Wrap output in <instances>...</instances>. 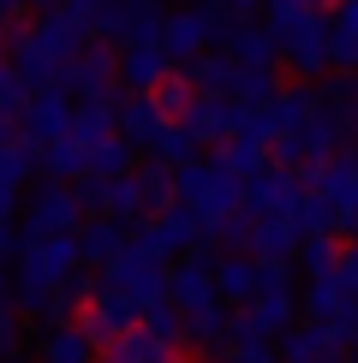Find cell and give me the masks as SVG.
<instances>
[{
    "mask_svg": "<svg viewBox=\"0 0 358 363\" xmlns=\"http://www.w3.org/2000/svg\"><path fill=\"white\" fill-rule=\"evenodd\" d=\"M149 149H156V161H161V167H185V161L197 155V143L185 138V125H161Z\"/></svg>",
    "mask_w": 358,
    "mask_h": 363,
    "instance_id": "obj_38",
    "label": "cell"
},
{
    "mask_svg": "<svg viewBox=\"0 0 358 363\" xmlns=\"http://www.w3.org/2000/svg\"><path fill=\"white\" fill-rule=\"evenodd\" d=\"M161 125H168V119L156 113V101H149V96H119V108H114V138H119V143L149 149Z\"/></svg>",
    "mask_w": 358,
    "mask_h": 363,
    "instance_id": "obj_18",
    "label": "cell"
},
{
    "mask_svg": "<svg viewBox=\"0 0 358 363\" xmlns=\"http://www.w3.org/2000/svg\"><path fill=\"white\" fill-rule=\"evenodd\" d=\"M18 215H24V226H18L24 238H60V233H78V220H84L78 203H72V191L54 185V179H42V185L24 196Z\"/></svg>",
    "mask_w": 358,
    "mask_h": 363,
    "instance_id": "obj_7",
    "label": "cell"
},
{
    "mask_svg": "<svg viewBox=\"0 0 358 363\" xmlns=\"http://www.w3.org/2000/svg\"><path fill=\"white\" fill-rule=\"evenodd\" d=\"M0 363H30V357H24V352H12V357H0Z\"/></svg>",
    "mask_w": 358,
    "mask_h": 363,
    "instance_id": "obj_54",
    "label": "cell"
},
{
    "mask_svg": "<svg viewBox=\"0 0 358 363\" xmlns=\"http://www.w3.org/2000/svg\"><path fill=\"white\" fill-rule=\"evenodd\" d=\"M96 280L114 286V292H126L131 304H138V315H143L149 304H161V298H168V262H156L138 238H126V245H119L108 262L96 268Z\"/></svg>",
    "mask_w": 358,
    "mask_h": 363,
    "instance_id": "obj_2",
    "label": "cell"
},
{
    "mask_svg": "<svg viewBox=\"0 0 358 363\" xmlns=\"http://www.w3.org/2000/svg\"><path fill=\"white\" fill-rule=\"evenodd\" d=\"M161 363H179V357H173V352H168V357H161Z\"/></svg>",
    "mask_w": 358,
    "mask_h": 363,
    "instance_id": "obj_58",
    "label": "cell"
},
{
    "mask_svg": "<svg viewBox=\"0 0 358 363\" xmlns=\"http://www.w3.org/2000/svg\"><path fill=\"white\" fill-rule=\"evenodd\" d=\"M322 363H347V352H335V357H322Z\"/></svg>",
    "mask_w": 358,
    "mask_h": 363,
    "instance_id": "obj_55",
    "label": "cell"
},
{
    "mask_svg": "<svg viewBox=\"0 0 358 363\" xmlns=\"http://www.w3.org/2000/svg\"><path fill=\"white\" fill-rule=\"evenodd\" d=\"M18 340H24L18 310H6V304H0V357H12V352H18Z\"/></svg>",
    "mask_w": 358,
    "mask_h": 363,
    "instance_id": "obj_48",
    "label": "cell"
},
{
    "mask_svg": "<svg viewBox=\"0 0 358 363\" xmlns=\"http://www.w3.org/2000/svg\"><path fill=\"white\" fill-rule=\"evenodd\" d=\"M54 89H60V96H78V101L114 89V48H108V42H84V48L54 72Z\"/></svg>",
    "mask_w": 358,
    "mask_h": 363,
    "instance_id": "obj_8",
    "label": "cell"
},
{
    "mask_svg": "<svg viewBox=\"0 0 358 363\" xmlns=\"http://www.w3.org/2000/svg\"><path fill=\"white\" fill-rule=\"evenodd\" d=\"M233 340V310L227 304H197V310H185V345H197V352H221V345Z\"/></svg>",
    "mask_w": 358,
    "mask_h": 363,
    "instance_id": "obj_20",
    "label": "cell"
},
{
    "mask_svg": "<svg viewBox=\"0 0 358 363\" xmlns=\"http://www.w3.org/2000/svg\"><path fill=\"white\" fill-rule=\"evenodd\" d=\"M149 101H156V113L161 119H168V125H173V119H185V108H191V84H185V72H168V78H161L156 89H149Z\"/></svg>",
    "mask_w": 358,
    "mask_h": 363,
    "instance_id": "obj_36",
    "label": "cell"
},
{
    "mask_svg": "<svg viewBox=\"0 0 358 363\" xmlns=\"http://www.w3.org/2000/svg\"><path fill=\"white\" fill-rule=\"evenodd\" d=\"M24 30H30V42H36V54L48 60L54 72H60V66H66V60H72V54H78L84 42H90L84 30H78V24H66L60 12H36V24H24Z\"/></svg>",
    "mask_w": 358,
    "mask_h": 363,
    "instance_id": "obj_15",
    "label": "cell"
},
{
    "mask_svg": "<svg viewBox=\"0 0 358 363\" xmlns=\"http://www.w3.org/2000/svg\"><path fill=\"white\" fill-rule=\"evenodd\" d=\"M221 54H227L233 66H275V36H268V24H251V18H239L233 42H227Z\"/></svg>",
    "mask_w": 358,
    "mask_h": 363,
    "instance_id": "obj_26",
    "label": "cell"
},
{
    "mask_svg": "<svg viewBox=\"0 0 358 363\" xmlns=\"http://www.w3.org/2000/svg\"><path fill=\"white\" fill-rule=\"evenodd\" d=\"M227 363H275V345H263V340H233V345H227Z\"/></svg>",
    "mask_w": 358,
    "mask_h": 363,
    "instance_id": "obj_47",
    "label": "cell"
},
{
    "mask_svg": "<svg viewBox=\"0 0 358 363\" xmlns=\"http://www.w3.org/2000/svg\"><path fill=\"white\" fill-rule=\"evenodd\" d=\"M185 72V84H191V96H215V101H227V89H233V60L227 54H215V48H203L191 66H179Z\"/></svg>",
    "mask_w": 358,
    "mask_h": 363,
    "instance_id": "obj_22",
    "label": "cell"
},
{
    "mask_svg": "<svg viewBox=\"0 0 358 363\" xmlns=\"http://www.w3.org/2000/svg\"><path fill=\"white\" fill-rule=\"evenodd\" d=\"M328 30H347V36H358V0H335V18H328Z\"/></svg>",
    "mask_w": 358,
    "mask_h": 363,
    "instance_id": "obj_50",
    "label": "cell"
},
{
    "mask_svg": "<svg viewBox=\"0 0 358 363\" xmlns=\"http://www.w3.org/2000/svg\"><path fill=\"white\" fill-rule=\"evenodd\" d=\"M352 96H358V66H352Z\"/></svg>",
    "mask_w": 358,
    "mask_h": 363,
    "instance_id": "obj_56",
    "label": "cell"
},
{
    "mask_svg": "<svg viewBox=\"0 0 358 363\" xmlns=\"http://www.w3.org/2000/svg\"><path fill=\"white\" fill-rule=\"evenodd\" d=\"M268 36H275V60H287V72H298V78H317V72L328 66V12H298V18L287 24H268Z\"/></svg>",
    "mask_w": 358,
    "mask_h": 363,
    "instance_id": "obj_5",
    "label": "cell"
},
{
    "mask_svg": "<svg viewBox=\"0 0 358 363\" xmlns=\"http://www.w3.org/2000/svg\"><path fill=\"white\" fill-rule=\"evenodd\" d=\"M203 42H209V48H227V42H233V30H239V12H227V6H221V0H203Z\"/></svg>",
    "mask_w": 358,
    "mask_h": 363,
    "instance_id": "obj_39",
    "label": "cell"
},
{
    "mask_svg": "<svg viewBox=\"0 0 358 363\" xmlns=\"http://www.w3.org/2000/svg\"><path fill=\"white\" fill-rule=\"evenodd\" d=\"M126 226L119 220H108V215H96V220H78V233H72V245H78V268H90V274H96L102 262H108V256L126 245Z\"/></svg>",
    "mask_w": 358,
    "mask_h": 363,
    "instance_id": "obj_19",
    "label": "cell"
},
{
    "mask_svg": "<svg viewBox=\"0 0 358 363\" xmlns=\"http://www.w3.org/2000/svg\"><path fill=\"white\" fill-rule=\"evenodd\" d=\"M24 101H30V89L18 84V72H12V66H0V113H6V119H18V113H24Z\"/></svg>",
    "mask_w": 358,
    "mask_h": 363,
    "instance_id": "obj_42",
    "label": "cell"
},
{
    "mask_svg": "<svg viewBox=\"0 0 358 363\" xmlns=\"http://www.w3.org/2000/svg\"><path fill=\"white\" fill-rule=\"evenodd\" d=\"M54 292H60V298H66V304H72V310H78V304H90V298H96V292H102V280H96V274H90V268H72V274H66V280H60V286H54Z\"/></svg>",
    "mask_w": 358,
    "mask_h": 363,
    "instance_id": "obj_40",
    "label": "cell"
},
{
    "mask_svg": "<svg viewBox=\"0 0 358 363\" xmlns=\"http://www.w3.org/2000/svg\"><path fill=\"white\" fill-rule=\"evenodd\" d=\"M287 226L298 238H317V233H335V215H328V203L317 191H298L293 196V208H287Z\"/></svg>",
    "mask_w": 358,
    "mask_h": 363,
    "instance_id": "obj_31",
    "label": "cell"
},
{
    "mask_svg": "<svg viewBox=\"0 0 358 363\" xmlns=\"http://www.w3.org/2000/svg\"><path fill=\"white\" fill-rule=\"evenodd\" d=\"M0 143H18V119H6V113H0Z\"/></svg>",
    "mask_w": 358,
    "mask_h": 363,
    "instance_id": "obj_52",
    "label": "cell"
},
{
    "mask_svg": "<svg viewBox=\"0 0 358 363\" xmlns=\"http://www.w3.org/2000/svg\"><path fill=\"white\" fill-rule=\"evenodd\" d=\"M66 191H72V203H78V215H84V220H96V215H102V179H90V173H84V179H72Z\"/></svg>",
    "mask_w": 358,
    "mask_h": 363,
    "instance_id": "obj_43",
    "label": "cell"
},
{
    "mask_svg": "<svg viewBox=\"0 0 358 363\" xmlns=\"http://www.w3.org/2000/svg\"><path fill=\"white\" fill-rule=\"evenodd\" d=\"M209 286H215V304L245 310L251 298H257V262H251V256H239V250L215 256V262H209Z\"/></svg>",
    "mask_w": 358,
    "mask_h": 363,
    "instance_id": "obj_13",
    "label": "cell"
},
{
    "mask_svg": "<svg viewBox=\"0 0 358 363\" xmlns=\"http://www.w3.org/2000/svg\"><path fill=\"white\" fill-rule=\"evenodd\" d=\"M352 334H358V304H352Z\"/></svg>",
    "mask_w": 358,
    "mask_h": 363,
    "instance_id": "obj_57",
    "label": "cell"
},
{
    "mask_svg": "<svg viewBox=\"0 0 358 363\" xmlns=\"http://www.w3.org/2000/svg\"><path fill=\"white\" fill-rule=\"evenodd\" d=\"M293 250H298V233L287 220H251V238H245L251 262H293Z\"/></svg>",
    "mask_w": 358,
    "mask_h": 363,
    "instance_id": "obj_24",
    "label": "cell"
},
{
    "mask_svg": "<svg viewBox=\"0 0 358 363\" xmlns=\"http://www.w3.org/2000/svg\"><path fill=\"white\" fill-rule=\"evenodd\" d=\"M36 173V149L30 143H0V191H18Z\"/></svg>",
    "mask_w": 358,
    "mask_h": 363,
    "instance_id": "obj_37",
    "label": "cell"
},
{
    "mask_svg": "<svg viewBox=\"0 0 358 363\" xmlns=\"http://www.w3.org/2000/svg\"><path fill=\"white\" fill-rule=\"evenodd\" d=\"M24 6H36V12H54V6H60V0H24Z\"/></svg>",
    "mask_w": 358,
    "mask_h": 363,
    "instance_id": "obj_53",
    "label": "cell"
},
{
    "mask_svg": "<svg viewBox=\"0 0 358 363\" xmlns=\"http://www.w3.org/2000/svg\"><path fill=\"white\" fill-rule=\"evenodd\" d=\"M173 125H185V138L191 143H221V138H233V101H215V96H191V108L185 119H173Z\"/></svg>",
    "mask_w": 358,
    "mask_h": 363,
    "instance_id": "obj_17",
    "label": "cell"
},
{
    "mask_svg": "<svg viewBox=\"0 0 358 363\" xmlns=\"http://www.w3.org/2000/svg\"><path fill=\"white\" fill-rule=\"evenodd\" d=\"M352 233H358V220H352Z\"/></svg>",
    "mask_w": 358,
    "mask_h": 363,
    "instance_id": "obj_59",
    "label": "cell"
},
{
    "mask_svg": "<svg viewBox=\"0 0 358 363\" xmlns=\"http://www.w3.org/2000/svg\"><path fill=\"white\" fill-rule=\"evenodd\" d=\"M310 113H317V84H281V96L263 108V125L268 138H293Z\"/></svg>",
    "mask_w": 358,
    "mask_h": 363,
    "instance_id": "obj_16",
    "label": "cell"
},
{
    "mask_svg": "<svg viewBox=\"0 0 358 363\" xmlns=\"http://www.w3.org/2000/svg\"><path fill=\"white\" fill-rule=\"evenodd\" d=\"M305 315H310L317 328H328V322H352V304H347V298H340L328 280H310V286H305Z\"/></svg>",
    "mask_w": 358,
    "mask_h": 363,
    "instance_id": "obj_33",
    "label": "cell"
},
{
    "mask_svg": "<svg viewBox=\"0 0 358 363\" xmlns=\"http://www.w3.org/2000/svg\"><path fill=\"white\" fill-rule=\"evenodd\" d=\"M293 256L305 262L310 280H328V274H335V262H340V245H335V233H317V238H298Z\"/></svg>",
    "mask_w": 358,
    "mask_h": 363,
    "instance_id": "obj_35",
    "label": "cell"
},
{
    "mask_svg": "<svg viewBox=\"0 0 358 363\" xmlns=\"http://www.w3.org/2000/svg\"><path fill=\"white\" fill-rule=\"evenodd\" d=\"M156 48L168 54V66H191L209 42H203V12L197 6H179V12H161V36Z\"/></svg>",
    "mask_w": 358,
    "mask_h": 363,
    "instance_id": "obj_11",
    "label": "cell"
},
{
    "mask_svg": "<svg viewBox=\"0 0 358 363\" xmlns=\"http://www.w3.org/2000/svg\"><path fill=\"white\" fill-rule=\"evenodd\" d=\"M161 36V0H102L90 42H119V48H156Z\"/></svg>",
    "mask_w": 358,
    "mask_h": 363,
    "instance_id": "obj_4",
    "label": "cell"
},
{
    "mask_svg": "<svg viewBox=\"0 0 358 363\" xmlns=\"http://www.w3.org/2000/svg\"><path fill=\"white\" fill-rule=\"evenodd\" d=\"M36 173L54 185H72V179H84V149L72 138H54L48 149H36Z\"/></svg>",
    "mask_w": 358,
    "mask_h": 363,
    "instance_id": "obj_28",
    "label": "cell"
},
{
    "mask_svg": "<svg viewBox=\"0 0 358 363\" xmlns=\"http://www.w3.org/2000/svg\"><path fill=\"white\" fill-rule=\"evenodd\" d=\"M328 286H335L347 304H358V250H340V262H335V274H328Z\"/></svg>",
    "mask_w": 358,
    "mask_h": 363,
    "instance_id": "obj_41",
    "label": "cell"
},
{
    "mask_svg": "<svg viewBox=\"0 0 358 363\" xmlns=\"http://www.w3.org/2000/svg\"><path fill=\"white\" fill-rule=\"evenodd\" d=\"M30 363H96V345H90L72 322H60V328H42L36 334V357Z\"/></svg>",
    "mask_w": 358,
    "mask_h": 363,
    "instance_id": "obj_21",
    "label": "cell"
},
{
    "mask_svg": "<svg viewBox=\"0 0 358 363\" xmlns=\"http://www.w3.org/2000/svg\"><path fill=\"white\" fill-rule=\"evenodd\" d=\"M138 179V196H143V215H161V208H173V167H161V161H149Z\"/></svg>",
    "mask_w": 358,
    "mask_h": 363,
    "instance_id": "obj_34",
    "label": "cell"
},
{
    "mask_svg": "<svg viewBox=\"0 0 358 363\" xmlns=\"http://www.w3.org/2000/svg\"><path fill=\"white\" fill-rule=\"evenodd\" d=\"M138 328L161 345V352H179V345H185V315H179L168 298H161V304H149V310L138 315Z\"/></svg>",
    "mask_w": 358,
    "mask_h": 363,
    "instance_id": "obj_30",
    "label": "cell"
},
{
    "mask_svg": "<svg viewBox=\"0 0 358 363\" xmlns=\"http://www.w3.org/2000/svg\"><path fill=\"white\" fill-rule=\"evenodd\" d=\"M168 72L173 66L161 48H114V89H126V96H149Z\"/></svg>",
    "mask_w": 358,
    "mask_h": 363,
    "instance_id": "obj_12",
    "label": "cell"
},
{
    "mask_svg": "<svg viewBox=\"0 0 358 363\" xmlns=\"http://www.w3.org/2000/svg\"><path fill=\"white\" fill-rule=\"evenodd\" d=\"M322 357H335V345L322 340V328H317V322L275 334V363H322Z\"/></svg>",
    "mask_w": 358,
    "mask_h": 363,
    "instance_id": "obj_25",
    "label": "cell"
},
{
    "mask_svg": "<svg viewBox=\"0 0 358 363\" xmlns=\"http://www.w3.org/2000/svg\"><path fill=\"white\" fill-rule=\"evenodd\" d=\"M173 203L191 208L197 226H215L239 208V179H227L209 155H191L185 167H173Z\"/></svg>",
    "mask_w": 358,
    "mask_h": 363,
    "instance_id": "obj_1",
    "label": "cell"
},
{
    "mask_svg": "<svg viewBox=\"0 0 358 363\" xmlns=\"http://www.w3.org/2000/svg\"><path fill=\"white\" fill-rule=\"evenodd\" d=\"M328 66H340V72H352L358 66V36H347V30H328Z\"/></svg>",
    "mask_w": 358,
    "mask_h": 363,
    "instance_id": "obj_44",
    "label": "cell"
},
{
    "mask_svg": "<svg viewBox=\"0 0 358 363\" xmlns=\"http://www.w3.org/2000/svg\"><path fill=\"white\" fill-rule=\"evenodd\" d=\"M131 155H138L131 143L102 138L96 149H84V173H90V179H119V173H131Z\"/></svg>",
    "mask_w": 358,
    "mask_h": 363,
    "instance_id": "obj_32",
    "label": "cell"
},
{
    "mask_svg": "<svg viewBox=\"0 0 358 363\" xmlns=\"http://www.w3.org/2000/svg\"><path fill=\"white\" fill-rule=\"evenodd\" d=\"M293 196H298V173L263 167V173H251L245 185H239V208H245L251 220H287Z\"/></svg>",
    "mask_w": 358,
    "mask_h": 363,
    "instance_id": "obj_9",
    "label": "cell"
},
{
    "mask_svg": "<svg viewBox=\"0 0 358 363\" xmlns=\"http://www.w3.org/2000/svg\"><path fill=\"white\" fill-rule=\"evenodd\" d=\"M66 119H72V96H60V89H36V96L24 101V113H18V143L48 149L54 138H66Z\"/></svg>",
    "mask_w": 358,
    "mask_h": 363,
    "instance_id": "obj_10",
    "label": "cell"
},
{
    "mask_svg": "<svg viewBox=\"0 0 358 363\" xmlns=\"http://www.w3.org/2000/svg\"><path fill=\"white\" fill-rule=\"evenodd\" d=\"M114 108H119V89H102V96H84V101H72L66 138L78 143V149H96L102 138H114Z\"/></svg>",
    "mask_w": 358,
    "mask_h": 363,
    "instance_id": "obj_14",
    "label": "cell"
},
{
    "mask_svg": "<svg viewBox=\"0 0 358 363\" xmlns=\"http://www.w3.org/2000/svg\"><path fill=\"white\" fill-rule=\"evenodd\" d=\"M275 96H281V72L275 66H239L233 72L227 101H239V108H268Z\"/></svg>",
    "mask_w": 358,
    "mask_h": 363,
    "instance_id": "obj_27",
    "label": "cell"
},
{
    "mask_svg": "<svg viewBox=\"0 0 358 363\" xmlns=\"http://www.w3.org/2000/svg\"><path fill=\"white\" fill-rule=\"evenodd\" d=\"M268 6V24H287V18H298V12H317L322 0H263Z\"/></svg>",
    "mask_w": 358,
    "mask_h": 363,
    "instance_id": "obj_49",
    "label": "cell"
},
{
    "mask_svg": "<svg viewBox=\"0 0 358 363\" xmlns=\"http://www.w3.org/2000/svg\"><path fill=\"white\" fill-rule=\"evenodd\" d=\"M298 191H317L335 215V233H352L358 220V149H335L328 161H310Z\"/></svg>",
    "mask_w": 358,
    "mask_h": 363,
    "instance_id": "obj_3",
    "label": "cell"
},
{
    "mask_svg": "<svg viewBox=\"0 0 358 363\" xmlns=\"http://www.w3.org/2000/svg\"><path fill=\"white\" fill-rule=\"evenodd\" d=\"M221 6H227V12H239V18H251V12H257L263 0H221Z\"/></svg>",
    "mask_w": 358,
    "mask_h": 363,
    "instance_id": "obj_51",
    "label": "cell"
},
{
    "mask_svg": "<svg viewBox=\"0 0 358 363\" xmlns=\"http://www.w3.org/2000/svg\"><path fill=\"white\" fill-rule=\"evenodd\" d=\"M60 18H66V24H78L84 30V36H90V24H96V12H102V0H60Z\"/></svg>",
    "mask_w": 358,
    "mask_h": 363,
    "instance_id": "obj_46",
    "label": "cell"
},
{
    "mask_svg": "<svg viewBox=\"0 0 358 363\" xmlns=\"http://www.w3.org/2000/svg\"><path fill=\"white\" fill-rule=\"evenodd\" d=\"M126 233L138 238L156 262H173V256H185V250L203 238V226H197V215H191V208L173 203V208H161V215H149V220H131Z\"/></svg>",
    "mask_w": 358,
    "mask_h": 363,
    "instance_id": "obj_6",
    "label": "cell"
},
{
    "mask_svg": "<svg viewBox=\"0 0 358 363\" xmlns=\"http://www.w3.org/2000/svg\"><path fill=\"white\" fill-rule=\"evenodd\" d=\"M257 292H293V262H257Z\"/></svg>",
    "mask_w": 358,
    "mask_h": 363,
    "instance_id": "obj_45",
    "label": "cell"
},
{
    "mask_svg": "<svg viewBox=\"0 0 358 363\" xmlns=\"http://www.w3.org/2000/svg\"><path fill=\"white\" fill-rule=\"evenodd\" d=\"M209 161H215L227 179H239V185H245L251 173H263V167H268V143H257V138H221Z\"/></svg>",
    "mask_w": 358,
    "mask_h": 363,
    "instance_id": "obj_23",
    "label": "cell"
},
{
    "mask_svg": "<svg viewBox=\"0 0 358 363\" xmlns=\"http://www.w3.org/2000/svg\"><path fill=\"white\" fill-rule=\"evenodd\" d=\"M102 215H108V220H119V226L143 220V196H138V179H131V173L102 179Z\"/></svg>",
    "mask_w": 358,
    "mask_h": 363,
    "instance_id": "obj_29",
    "label": "cell"
}]
</instances>
